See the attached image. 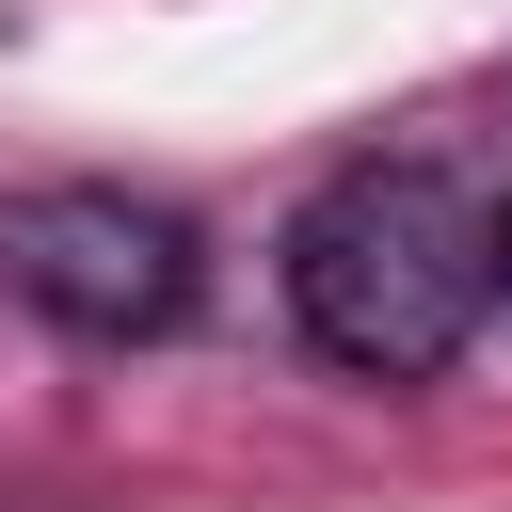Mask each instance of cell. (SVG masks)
I'll use <instances>...</instances> for the list:
<instances>
[{
  "label": "cell",
  "instance_id": "6da1fadb",
  "mask_svg": "<svg viewBox=\"0 0 512 512\" xmlns=\"http://www.w3.org/2000/svg\"><path fill=\"white\" fill-rule=\"evenodd\" d=\"M480 304H496V240H480V208H464L448 176H416V160H368V176H336V192L288 224V320H304L336 368H368V384H432Z\"/></svg>",
  "mask_w": 512,
  "mask_h": 512
},
{
  "label": "cell",
  "instance_id": "7a4b0ae2",
  "mask_svg": "<svg viewBox=\"0 0 512 512\" xmlns=\"http://www.w3.org/2000/svg\"><path fill=\"white\" fill-rule=\"evenodd\" d=\"M0 288L48 304L64 336H160L192 304V224L128 192H16L0 208Z\"/></svg>",
  "mask_w": 512,
  "mask_h": 512
},
{
  "label": "cell",
  "instance_id": "3957f363",
  "mask_svg": "<svg viewBox=\"0 0 512 512\" xmlns=\"http://www.w3.org/2000/svg\"><path fill=\"white\" fill-rule=\"evenodd\" d=\"M480 240H496V288H512V208H480Z\"/></svg>",
  "mask_w": 512,
  "mask_h": 512
}]
</instances>
